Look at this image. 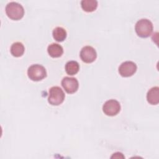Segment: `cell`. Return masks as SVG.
<instances>
[{
	"label": "cell",
	"mask_w": 159,
	"mask_h": 159,
	"mask_svg": "<svg viewBox=\"0 0 159 159\" xmlns=\"http://www.w3.org/2000/svg\"><path fill=\"white\" fill-rule=\"evenodd\" d=\"M135 30L138 36L142 38L149 37L153 31V24L147 19H141L135 24Z\"/></svg>",
	"instance_id": "1"
},
{
	"label": "cell",
	"mask_w": 159,
	"mask_h": 159,
	"mask_svg": "<svg viewBox=\"0 0 159 159\" xmlns=\"http://www.w3.org/2000/svg\"><path fill=\"white\" fill-rule=\"evenodd\" d=\"M6 13L9 18L12 20H18L24 15V9L21 4L16 2H11L6 6Z\"/></svg>",
	"instance_id": "2"
},
{
	"label": "cell",
	"mask_w": 159,
	"mask_h": 159,
	"mask_svg": "<svg viewBox=\"0 0 159 159\" xmlns=\"http://www.w3.org/2000/svg\"><path fill=\"white\" fill-rule=\"evenodd\" d=\"M28 77L32 81H39L47 76V71L44 66L39 64H34L27 70Z\"/></svg>",
	"instance_id": "3"
},
{
	"label": "cell",
	"mask_w": 159,
	"mask_h": 159,
	"mask_svg": "<svg viewBox=\"0 0 159 159\" xmlns=\"http://www.w3.org/2000/svg\"><path fill=\"white\" fill-rule=\"evenodd\" d=\"M65 98L63 91L58 86H53L50 88L48 92V101L53 106L61 104Z\"/></svg>",
	"instance_id": "4"
},
{
	"label": "cell",
	"mask_w": 159,
	"mask_h": 159,
	"mask_svg": "<svg viewBox=\"0 0 159 159\" xmlns=\"http://www.w3.org/2000/svg\"><path fill=\"white\" fill-rule=\"evenodd\" d=\"M120 111V104L116 99H109L102 106L103 112L109 116H114Z\"/></svg>",
	"instance_id": "5"
},
{
	"label": "cell",
	"mask_w": 159,
	"mask_h": 159,
	"mask_svg": "<svg viewBox=\"0 0 159 159\" xmlns=\"http://www.w3.org/2000/svg\"><path fill=\"white\" fill-rule=\"evenodd\" d=\"M136 64L132 61H126L120 64L119 67V73L123 77L132 76L137 71Z\"/></svg>",
	"instance_id": "6"
},
{
	"label": "cell",
	"mask_w": 159,
	"mask_h": 159,
	"mask_svg": "<svg viewBox=\"0 0 159 159\" xmlns=\"http://www.w3.org/2000/svg\"><path fill=\"white\" fill-rule=\"evenodd\" d=\"M80 56L83 62L91 63L96 59L97 53L91 46H85L81 50Z\"/></svg>",
	"instance_id": "7"
},
{
	"label": "cell",
	"mask_w": 159,
	"mask_h": 159,
	"mask_svg": "<svg viewBox=\"0 0 159 159\" xmlns=\"http://www.w3.org/2000/svg\"><path fill=\"white\" fill-rule=\"evenodd\" d=\"M61 86L67 93L73 94L77 91L79 84L76 78L66 76L61 81Z\"/></svg>",
	"instance_id": "8"
},
{
	"label": "cell",
	"mask_w": 159,
	"mask_h": 159,
	"mask_svg": "<svg viewBox=\"0 0 159 159\" xmlns=\"http://www.w3.org/2000/svg\"><path fill=\"white\" fill-rule=\"evenodd\" d=\"M147 100L152 105H156L159 102V88L153 87L148 90L147 94Z\"/></svg>",
	"instance_id": "9"
},
{
	"label": "cell",
	"mask_w": 159,
	"mask_h": 159,
	"mask_svg": "<svg viewBox=\"0 0 159 159\" xmlns=\"http://www.w3.org/2000/svg\"><path fill=\"white\" fill-rule=\"evenodd\" d=\"M47 52L51 57L58 58L62 55L63 53V49L60 45L53 43L48 46Z\"/></svg>",
	"instance_id": "10"
},
{
	"label": "cell",
	"mask_w": 159,
	"mask_h": 159,
	"mask_svg": "<svg viewBox=\"0 0 159 159\" xmlns=\"http://www.w3.org/2000/svg\"><path fill=\"white\" fill-rule=\"evenodd\" d=\"M81 6L83 10L86 12H93L98 7V1L96 0H83L81 2Z\"/></svg>",
	"instance_id": "11"
},
{
	"label": "cell",
	"mask_w": 159,
	"mask_h": 159,
	"mask_svg": "<svg viewBox=\"0 0 159 159\" xmlns=\"http://www.w3.org/2000/svg\"><path fill=\"white\" fill-rule=\"evenodd\" d=\"M11 53L15 57H21L25 51L24 45L21 42H15L11 47Z\"/></svg>",
	"instance_id": "12"
},
{
	"label": "cell",
	"mask_w": 159,
	"mask_h": 159,
	"mask_svg": "<svg viewBox=\"0 0 159 159\" xmlns=\"http://www.w3.org/2000/svg\"><path fill=\"white\" fill-rule=\"evenodd\" d=\"M52 35L53 39L56 41L61 42L65 40L67 34L65 29L61 27H57L53 29L52 32Z\"/></svg>",
	"instance_id": "13"
},
{
	"label": "cell",
	"mask_w": 159,
	"mask_h": 159,
	"mask_svg": "<svg viewBox=\"0 0 159 159\" xmlns=\"http://www.w3.org/2000/svg\"><path fill=\"white\" fill-rule=\"evenodd\" d=\"M80 70V65L76 61H69L65 65L66 73L69 75H76Z\"/></svg>",
	"instance_id": "14"
}]
</instances>
